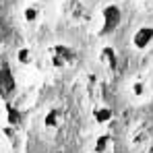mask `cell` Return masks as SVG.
<instances>
[{
	"label": "cell",
	"mask_w": 153,
	"mask_h": 153,
	"mask_svg": "<svg viewBox=\"0 0 153 153\" xmlns=\"http://www.w3.org/2000/svg\"><path fill=\"white\" fill-rule=\"evenodd\" d=\"M118 62H120V58H118V52H116L114 46H103L102 50H100V64H102L103 68L116 71Z\"/></svg>",
	"instance_id": "cell-9"
},
{
	"label": "cell",
	"mask_w": 153,
	"mask_h": 153,
	"mask_svg": "<svg viewBox=\"0 0 153 153\" xmlns=\"http://www.w3.org/2000/svg\"><path fill=\"white\" fill-rule=\"evenodd\" d=\"M116 147V139L110 132H102L95 137L93 145H91V153H112Z\"/></svg>",
	"instance_id": "cell-8"
},
{
	"label": "cell",
	"mask_w": 153,
	"mask_h": 153,
	"mask_svg": "<svg viewBox=\"0 0 153 153\" xmlns=\"http://www.w3.org/2000/svg\"><path fill=\"white\" fill-rule=\"evenodd\" d=\"M39 19H42V6H39V4L31 2V4H27L25 8H23V21H25V23L33 25V23H37Z\"/></svg>",
	"instance_id": "cell-11"
},
{
	"label": "cell",
	"mask_w": 153,
	"mask_h": 153,
	"mask_svg": "<svg viewBox=\"0 0 153 153\" xmlns=\"http://www.w3.org/2000/svg\"><path fill=\"white\" fill-rule=\"evenodd\" d=\"M132 48L139 52H145L149 50V48H153V27L151 25H143L139 27L134 33H132Z\"/></svg>",
	"instance_id": "cell-4"
},
{
	"label": "cell",
	"mask_w": 153,
	"mask_h": 153,
	"mask_svg": "<svg viewBox=\"0 0 153 153\" xmlns=\"http://www.w3.org/2000/svg\"><path fill=\"white\" fill-rule=\"evenodd\" d=\"M143 153H153V145H151V147H149V149H145V151H143Z\"/></svg>",
	"instance_id": "cell-17"
},
{
	"label": "cell",
	"mask_w": 153,
	"mask_h": 153,
	"mask_svg": "<svg viewBox=\"0 0 153 153\" xmlns=\"http://www.w3.org/2000/svg\"><path fill=\"white\" fill-rule=\"evenodd\" d=\"M2 137H4L10 145H17V139H19V137H17V126H8V124L2 126Z\"/></svg>",
	"instance_id": "cell-14"
},
{
	"label": "cell",
	"mask_w": 153,
	"mask_h": 153,
	"mask_svg": "<svg viewBox=\"0 0 153 153\" xmlns=\"http://www.w3.org/2000/svg\"><path fill=\"white\" fill-rule=\"evenodd\" d=\"M122 25V8L118 4H105L100 13L97 35H110Z\"/></svg>",
	"instance_id": "cell-2"
},
{
	"label": "cell",
	"mask_w": 153,
	"mask_h": 153,
	"mask_svg": "<svg viewBox=\"0 0 153 153\" xmlns=\"http://www.w3.org/2000/svg\"><path fill=\"white\" fill-rule=\"evenodd\" d=\"M46 58H48V64L52 68H68L76 62V50L68 44H54L48 48L46 52Z\"/></svg>",
	"instance_id": "cell-1"
},
{
	"label": "cell",
	"mask_w": 153,
	"mask_h": 153,
	"mask_svg": "<svg viewBox=\"0 0 153 153\" xmlns=\"http://www.w3.org/2000/svg\"><path fill=\"white\" fill-rule=\"evenodd\" d=\"M91 118H93V122H95L97 126H108V124H112V122H114L116 112H114V108H110L108 103L97 102V103H93Z\"/></svg>",
	"instance_id": "cell-5"
},
{
	"label": "cell",
	"mask_w": 153,
	"mask_h": 153,
	"mask_svg": "<svg viewBox=\"0 0 153 153\" xmlns=\"http://www.w3.org/2000/svg\"><path fill=\"white\" fill-rule=\"evenodd\" d=\"M151 145H153V134L147 126L134 128L130 132V137H128V147H130V151H134V153H143Z\"/></svg>",
	"instance_id": "cell-3"
},
{
	"label": "cell",
	"mask_w": 153,
	"mask_h": 153,
	"mask_svg": "<svg viewBox=\"0 0 153 153\" xmlns=\"http://www.w3.org/2000/svg\"><path fill=\"white\" fill-rule=\"evenodd\" d=\"M141 6H153V0H137Z\"/></svg>",
	"instance_id": "cell-16"
},
{
	"label": "cell",
	"mask_w": 153,
	"mask_h": 153,
	"mask_svg": "<svg viewBox=\"0 0 153 153\" xmlns=\"http://www.w3.org/2000/svg\"><path fill=\"white\" fill-rule=\"evenodd\" d=\"M17 62L21 66H33V62H35V52H33V48L31 46H21L17 50Z\"/></svg>",
	"instance_id": "cell-12"
},
{
	"label": "cell",
	"mask_w": 153,
	"mask_h": 153,
	"mask_svg": "<svg viewBox=\"0 0 153 153\" xmlns=\"http://www.w3.org/2000/svg\"><path fill=\"white\" fill-rule=\"evenodd\" d=\"M97 89H100V79H97V75L89 73L87 75V93L91 100H97Z\"/></svg>",
	"instance_id": "cell-13"
},
{
	"label": "cell",
	"mask_w": 153,
	"mask_h": 153,
	"mask_svg": "<svg viewBox=\"0 0 153 153\" xmlns=\"http://www.w3.org/2000/svg\"><path fill=\"white\" fill-rule=\"evenodd\" d=\"M64 124V114L58 110V108H50L46 114H44V128L48 132H58Z\"/></svg>",
	"instance_id": "cell-7"
},
{
	"label": "cell",
	"mask_w": 153,
	"mask_h": 153,
	"mask_svg": "<svg viewBox=\"0 0 153 153\" xmlns=\"http://www.w3.org/2000/svg\"><path fill=\"white\" fill-rule=\"evenodd\" d=\"M128 91H130V95L134 100H145L149 95V83L145 79H134V81H130Z\"/></svg>",
	"instance_id": "cell-10"
},
{
	"label": "cell",
	"mask_w": 153,
	"mask_h": 153,
	"mask_svg": "<svg viewBox=\"0 0 153 153\" xmlns=\"http://www.w3.org/2000/svg\"><path fill=\"white\" fill-rule=\"evenodd\" d=\"M19 120H21V118H19V112L13 110V108H8V110H6V124H8V126H19Z\"/></svg>",
	"instance_id": "cell-15"
},
{
	"label": "cell",
	"mask_w": 153,
	"mask_h": 153,
	"mask_svg": "<svg viewBox=\"0 0 153 153\" xmlns=\"http://www.w3.org/2000/svg\"><path fill=\"white\" fill-rule=\"evenodd\" d=\"M62 13L73 21V23H79L87 17V6L81 2V0H66L62 4Z\"/></svg>",
	"instance_id": "cell-6"
}]
</instances>
